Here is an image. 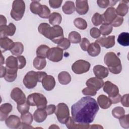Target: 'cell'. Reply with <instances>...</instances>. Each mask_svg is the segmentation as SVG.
<instances>
[{
	"mask_svg": "<svg viewBox=\"0 0 129 129\" xmlns=\"http://www.w3.org/2000/svg\"><path fill=\"white\" fill-rule=\"evenodd\" d=\"M99 109L95 99L84 97L72 106V117L77 123H90L94 120Z\"/></svg>",
	"mask_w": 129,
	"mask_h": 129,
	"instance_id": "obj_1",
	"label": "cell"
},
{
	"mask_svg": "<svg viewBox=\"0 0 129 129\" xmlns=\"http://www.w3.org/2000/svg\"><path fill=\"white\" fill-rule=\"evenodd\" d=\"M38 30L39 33L57 44L64 38L63 29L59 25L51 27L47 23H42L39 25Z\"/></svg>",
	"mask_w": 129,
	"mask_h": 129,
	"instance_id": "obj_2",
	"label": "cell"
},
{
	"mask_svg": "<svg viewBox=\"0 0 129 129\" xmlns=\"http://www.w3.org/2000/svg\"><path fill=\"white\" fill-rule=\"evenodd\" d=\"M104 62L112 74H118L121 72V60L114 52H108L106 53L104 57Z\"/></svg>",
	"mask_w": 129,
	"mask_h": 129,
	"instance_id": "obj_3",
	"label": "cell"
},
{
	"mask_svg": "<svg viewBox=\"0 0 129 129\" xmlns=\"http://www.w3.org/2000/svg\"><path fill=\"white\" fill-rule=\"evenodd\" d=\"M6 74L4 77L6 81L12 82L15 80L17 77V71L18 70V63L17 57L11 55L6 60Z\"/></svg>",
	"mask_w": 129,
	"mask_h": 129,
	"instance_id": "obj_4",
	"label": "cell"
},
{
	"mask_svg": "<svg viewBox=\"0 0 129 129\" xmlns=\"http://www.w3.org/2000/svg\"><path fill=\"white\" fill-rule=\"evenodd\" d=\"M47 75L45 72H35L31 71L28 72L24 76L23 82L25 86L29 89L34 88L38 82H41L44 77Z\"/></svg>",
	"mask_w": 129,
	"mask_h": 129,
	"instance_id": "obj_5",
	"label": "cell"
},
{
	"mask_svg": "<svg viewBox=\"0 0 129 129\" xmlns=\"http://www.w3.org/2000/svg\"><path fill=\"white\" fill-rule=\"evenodd\" d=\"M27 103L30 106H36L37 108L45 109L47 101L46 97L42 94L33 93L29 95L26 99Z\"/></svg>",
	"mask_w": 129,
	"mask_h": 129,
	"instance_id": "obj_6",
	"label": "cell"
},
{
	"mask_svg": "<svg viewBox=\"0 0 129 129\" xmlns=\"http://www.w3.org/2000/svg\"><path fill=\"white\" fill-rule=\"evenodd\" d=\"M25 11V4L22 0H15L13 2L10 13L11 17L16 21H20L23 17Z\"/></svg>",
	"mask_w": 129,
	"mask_h": 129,
	"instance_id": "obj_7",
	"label": "cell"
},
{
	"mask_svg": "<svg viewBox=\"0 0 129 129\" xmlns=\"http://www.w3.org/2000/svg\"><path fill=\"white\" fill-rule=\"evenodd\" d=\"M55 114L60 123L66 124L70 117V111L68 105L64 103H58L56 107Z\"/></svg>",
	"mask_w": 129,
	"mask_h": 129,
	"instance_id": "obj_8",
	"label": "cell"
},
{
	"mask_svg": "<svg viewBox=\"0 0 129 129\" xmlns=\"http://www.w3.org/2000/svg\"><path fill=\"white\" fill-rule=\"evenodd\" d=\"M90 63L86 60L79 59L72 66V70L76 74H82L87 72L90 68Z\"/></svg>",
	"mask_w": 129,
	"mask_h": 129,
	"instance_id": "obj_9",
	"label": "cell"
},
{
	"mask_svg": "<svg viewBox=\"0 0 129 129\" xmlns=\"http://www.w3.org/2000/svg\"><path fill=\"white\" fill-rule=\"evenodd\" d=\"M63 50L58 47L50 48L47 54V58L51 61L58 62L62 59Z\"/></svg>",
	"mask_w": 129,
	"mask_h": 129,
	"instance_id": "obj_10",
	"label": "cell"
},
{
	"mask_svg": "<svg viewBox=\"0 0 129 129\" xmlns=\"http://www.w3.org/2000/svg\"><path fill=\"white\" fill-rule=\"evenodd\" d=\"M11 97L17 104H23L26 102L25 94L23 91L18 87H15L12 90Z\"/></svg>",
	"mask_w": 129,
	"mask_h": 129,
	"instance_id": "obj_11",
	"label": "cell"
},
{
	"mask_svg": "<svg viewBox=\"0 0 129 129\" xmlns=\"http://www.w3.org/2000/svg\"><path fill=\"white\" fill-rule=\"evenodd\" d=\"M103 89L108 95L109 98L113 97L119 94L118 87L109 81L104 83Z\"/></svg>",
	"mask_w": 129,
	"mask_h": 129,
	"instance_id": "obj_12",
	"label": "cell"
},
{
	"mask_svg": "<svg viewBox=\"0 0 129 129\" xmlns=\"http://www.w3.org/2000/svg\"><path fill=\"white\" fill-rule=\"evenodd\" d=\"M99 45L105 48H110L115 45V36L111 35L107 37L103 36L97 39L96 41Z\"/></svg>",
	"mask_w": 129,
	"mask_h": 129,
	"instance_id": "obj_13",
	"label": "cell"
},
{
	"mask_svg": "<svg viewBox=\"0 0 129 129\" xmlns=\"http://www.w3.org/2000/svg\"><path fill=\"white\" fill-rule=\"evenodd\" d=\"M117 16L115 8L113 7H109L102 15L103 22L104 23L111 24Z\"/></svg>",
	"mask_w": 129,
	"mask_h": 129,
	"instance_id": "obj_14",
	"label": "cell"
},
{
	"mask_svg": "<svg viewBox=\"0 0 129 129\" xmlns=\"http://www.w3.org/2000/svg\"><path fill=\"white\" fill-rule=\"evenodd\" d=\"M16 26L15 25L10 23L9 25L0 26V36L1 37H7L8 36H12L16 32Z\"/></svg>",
	"mask_w": 129,
	"mask_h": 129,
	"instance_id": "obj_15",
	"label": "cell"
},
{
	"mask_svg": "<svg viewBox=\"0 0 129 129\" xmlns=\"http://www.w3.org/2000/svg\"><path fill=\"white\" fill-rule=\"evenodd\" d=\"M87 87H90L96 91L99 90L104 85V82L102 79L97 77H92L88 79L86 82Z\"/></svg>",
	"mask_w": 129,
	"mask_h": 129,
	"instance_id": "obj_16",
	"label": "cell"
},
{
	"mask_svg": "<svg viewBox=\"0 0 129 129\" xmlns=\"http://www.w3.org/2000/svg\"><path fill=\"white\" fill-rule=\"evenodd\" d=\"M6 125L11 128H18L21 124L20 118L15 115H11L6 119Z\"/></svg>",
	"mask_w": 129,
	"mask_h": 129,
	"instance_id": "obj_17",
	"label": "cell"
},
{
	"mask_svg": "<svg viewBox=\"0 0 129 129\" xmlns=\"http://www.w3.org/2000/svg\"><path fill=\"white\" fill-rule=\"evenodd\" d=\"M41 83L44 89L48 91L52 90L55 86V79L51 75H47L44 77Z\"/></svg>",
	"mask_w": 129,
	"mask_h": 129,
	"instance_id": "obj_18",
	"label": "cell"
},
{
	"mask_svg": "<svg viewBox=\"0 0 129 129\" xmlns=\"http://www.w3.org/2000/svg\"><path fill=\"white\" fill-rule=\"evenodd\" d=\"M93 72L96 77L103 79L106 78L109 74L108 69L101 65H96L93 68Z\"/></svg>",
	"mask_w": 129,
	"mask_h": 129,
	"instance_id": "obj_19",
	"label": "cell"
},
{
	"mask_svg": "<svg viewBox=\"0 0 129 129\" xmlns=\"http://www.w3.org/2000/svg\"><path fill=\"white\" fill-rule=\"evenodd\" d=\"M75 10L79 15H83L87 14L89 10L88 1L86 0H77L76 1Z\"/></svg>",
	"mask_w": 129,
	"mask_h": 129,
	"instance_id": "obj_20",
	"label": "cell"
},
{
	"mask_svg": "<svg viewBox=\"0 0 129 129\" xmlns=\"http://www.w3.org/2000/svg\"><path fill=\"white\" fill-rule=\"evenodd\" d=\"M14 44L15 42L8 37L0 38L1 50L2 53L7 50H10L13 48Z\"/></svg>",
	"mask_w": 129,
	"mask_h": 129,
	"instance_id": "obj_21",
	"label": "cell"
},
{
	"mask_svg": "<svg viewBox=\"0 0 129 129\" xmlns=\"http://www.w3.org/2000/svg\"><path fill=\"white\" fill-rule=\"evenodd\" d=\"M66 126L69 129H87L90 127L89 123H76L73 120L72 117L69 118L68 120L66 123Z\"/></svg>",
	"mask_w": 129,
	"mask_h": 129,
	"instance_id": "obj_22",
	"label": "cell"
},
{
	"mask_svg": "<svg viewBox=\"0 0 129 129\" xmlns=\"http://www.w3.org/2000/svg\"><path fill=\"white\" fill-rule=\"evenodd\" d=\"M12 105L9 103H4L0 107V120L4 121L8 117L9 114L12 110Z\"/></svg>",
	"mask_w": 129,
	"mask_h": 129,
	"instance_id": "obj_23",
	"label": "cell"
},
{
	"mask_svg": "<svg viewBox=\"0 0 129 129\" xmlns=\"http://www.w3.org/2000/svg\"><path fill=\"white\" fill-rule=\"evenodd\" d=\"M97 103L103 109H108L112 104L111 100L105 95H100L97 98Z\"/></svg>",
	"mask_w": 129,
	"mask_h": 129,
	"instance_id": "obj_24",
	"label": "cell"
},
{
	"mask_svg": "<svg viewBox=\"0 0 129 129\" xmlns=\"http://www.w3.org/2000/svg\"><path fill=\"white\" fill-rule=\"evenodd\" d=\"M33 118L37 122L40 123L44 121L47 116V113L45 109L37 108L33 113Z\"/></svg>",
	"mask_w": 129,
	"mask_h": 129,
	"instance_id": "obj_25",
	"label": "cell"
},
{
	"mask_svg": "<svg viewBox=\"0 0 129 129\" xmlns=\"http://www.w3.org/2000/svg\"><path fill=\"white\" fill-rule=\"evenodd\" d=\"M128 1H121L118 5L116 10V14L119 16H124L128 12V6L127 5Z\"/></svg>",
	"mask_w": 129,
	"mask_h": 129,
	"instance_id": "obj_26",
	"label": "cell"
},
{
	"mask_svg": "<svg viewBox=\"0 0 129 129\" xmlns=\"http://www.w3.org/2000/svg\"><path fill=\"white\" fill-rule=\"evenodd\" d=\"M100 46L96 42L90 43L87 49L88 54L92 57H95L98 55L100 54Z\"/></svg>",
	"mask_w": 129,
	"mask_h": 129,
	"instance_id": "obj_27",
	"label": "cell"
},
{
	"mask_svg": "<svg viewBox=\"0 0 129 129\" xmlns=\"http://www.w3.org/2000/svg\"><path fill=\"white\" fill-rule=\"evenodd\" d=\"M58 80L60 84L66 85L70 83L71 81V76L68 72L62 71L58 74Z\"/></svg>",
	"mask_w": 129,
	"mask_h": 129,
	"instance_id": "obj_28",
	"label": "cell"
},
{
	"mask_svg": "<svg viewBox=\"0 0 129 129\" xmlns=\"http://www.w3.org/2000/svg\"><path fill=\"white\" fill-rule=\"evenodd\" d=\"M48 19L49 23L54 26L60 24L62 17L60 14L57 12H53L50 14Z\"/></svg>",
	"mask_w": 129,
	"mask_h": 129,
	"instance_id": "obj_29",
	"label": "cell"
},
{
	"mask_svg": "<svg viewBox=\"0 0 129 129\" xmlns=\"http://www.w3.org/2000/svg\"><path fill=\"white\" fill-rule=\"evenodd\" d=\"M30 9L32 13L39 15L42 12V5L38 1H33L30 4Z\"/></svg>",
	"mask_w": 129,
	"mask_h": 129,
	"instance_id": "obj_30",
	"label": "cell"
},
{
	"mask_svg": "<svg viewBox=\"0 0 129 129\" xmlns=\"http://www.w3.org/2000/svg\"><path fill=\"white\" fill-rule=\"evenodd\" d=\"M63 12L67 15H70L73 13L75 11V7L74 3L72 1H67L63 5L62 8Z\"/></svg>",
	"mask_w": 129,
	"mask_h": 129,
	"instance_id": "obj_31",
	"label": "cell"
},
{
	"mask_svg": "<svg viewBox=\"0 0 129 129\" xmlns=\"http://www.w3.org/2000/svg\"><path fill=\"white\" fill-rule=\"evenodd\" d=\"M24 51L23 44L20 42H15V44L12 49L10 50L11 53L15 56L21 55Z\"/></svg>",
	"mask_w": 129,
	"mask_h": 129,
	"instance_id": "obj_32",
	"label": "cell"
},
{
	"mask_svg": "<svg viewBox=\"0 0 129 129\" xmlns=\"http://www.w3.org/2000/svg\"><path fill=\"white\" fill-rule=\"evenodd\" d=\"M118 43L123 46L129 45V34L127 32H122L118 36Z\"/></svg>",
	"mask_w": 129,
	"mask_h": 129,
	"instance_id": "obj_33",
	"label": "cell"
},
{
	"mask_svg": "<svg viewBox=\"0 0 129 129\" xmlns=\"http://www.w3.org/2000/svg\"><path fill=\"white\" fill-rule=\"evenodd\" d=\"M49 47L46 45H40L39 46L36 50V55L37 57L45 58L47 57V54Z\"/></svg>",
	"mask_w": 129,
	"mask_h": 129,
	"instance_id": "obj_34",
	"label": "cell"
},
{
	"mask_svg": "<svg viewBox=\"0 0 129 129\" xmlns=\"http://www.w3.org/2000/svg\"><path fill=\"white\" fill-rule=\"evenodd\" d=\"M33 66L35 68L38 70H41L44 69L46 65V61L45 58L36 57L33 60Z\"/></svg>",
	"mask_w": 129,
	"mask_h": 129,
	"instance_id": "obj_35",
	"label": "cell"
},
{
	"mask_svg": "<svg viewBox=\"0 0 129 129\" xmlns=\"http://www.w3.org/2000/svg\"><path fill=\"white\" fill-rule=\"evenodd\" d=\"M68 39L72 43H79L81 41V36L80 34L76 31L71 32L68 36Z\"/></svg>",
	"mask_w": 129,
	"mask_h": 129,
	"instance_id": "obj_36",
	"label": "cell"
},
{
	"mask_svg": "<svg viewBox=\"0 0 129 129\" xmlns=\"http://www.w3.org/2000/svg\"><path fill=\"white\" fill-rule=\"evenodd\" d=\"M112 26L111 24L103 23L100 27L99 30L102 35L106 36L112 32Z\"/></svg>",
	"mask_w": 129,
	"mask_h": 129,
	"instance_id": "obj_37",
	"label": "cell"
},
{
	"mask_svg": "<svg viewBox=\"0 0 129 129\" xmlns=\"http://www.w3.org/2000/svg\"><path fill=\"white\" fill-rule=\"evenodd\" d=\"M74 24L76 27L80 30H85L87 27V23L81 18H77L74 21Z\"/></svg>",
	"mask_w": 129,
	"mask_h": 129,
	"instance_id": "obj_38",
	"label": "cell"
},
{
	"mask_svg": "<svg viewBox=\"0 0 129 129\" xmlns=\"http://www.w3.org/2000/svg\"><path fill=\"white\" fill-rule=\"evenodd\" d=\"M125 114V110L120 106L114 107L112 110V115L116 118H120Z\"/></svg>",
	"mask_w": 129,
	"mask_h": 129,
	"instance_id": "obj_39",
	"label": "cell"
},
{
	"mask_svg": "<svg viewBox=\"0 0 129 129\" xmlns=\"http://www.w3.org/2000/svg\"><path fill=\"white\" fill-rule=\"evenodd\" d=\"M21 119L22 122L28 125H30L33 119V116L29 112H26L21 115Z\"/></svg>",
	"mask_w": 129,
	"mask_h": 129,
	"instance_id": "obj_40",
	"label": "cell"
},
{
	"mask_svg": "<svg viewBox=\"0 0 129 129\" xmlns=\"http://www.w3.org/2000/svg\"><path fill=\"white\" fill-rule=\"evenodd\" d=\"M93 24L95 26H98L102 23V15L98 13H95L91 19Z\"/></svg>",
	"mask_w": 129,
	"mask_h": 129,
	"instance_id": "obj_41",
	"label": "cell"
},
{
	"mask_svg": "<svg viewBox=\"0 0 129 129\" xmlns=\"http://www.w3.org/2000/svg\"><path fill=\"white\" fill-rule=\"evenodd\" d=\"M17 108L18 111L21 114H23L29 112L30 109V105L26 102L24 103L21 104H17Z\"/></svg>",
	"mask_w": 129,
	"mask_h": 129,
	"instance_id": "obj_42",
	"label": "cell"
},
{
	"mask_svg": "<svg viewBox=\"0 0 129 129\" xmlns=\"http://www.w3.org/2000/svg\"><path fill=\"white\" fill-rule=\"evenodd\" d=\"M120 125L124 128H128L129 127L128 122V114L124 115L121 117L119 118Z\"/></svg>",
	"mask_w": 129,
	"mask_h": 129,
	"instance_id": "obj_43",
	"label": "cell"
},
{
	"mask_svg": "<svg viewBox=\"0 0 129 129\" xmlns=\"http://www.w3.org/2000/svg\"><path fill=\"white\" fill-rule=\"evenodd\" d=\"M50 15V10L46 5H42V10L41 13L38 15L40 17L43 19L49 18Z\"/></svg>",
	"mask_w": 129,
	"mask_h": 129,
	"instance_id": "obj_44",
	"label": "cell"
},
{
	"mask_svg": "<svg viewBox=\"0 0 129 129\" xmlns=\"http://www.w3.org/2000/svg\"><path fill=\"white\" fill-rule=\"evenodd\" d=\"M71 43L68 39L64 38L61 42L57 44V47L61 48L62 50H67L70 46Z\"/></svg>",
	"mask_w": 129,
	"mask_h": 129,
	"instance_id": "obj_45",
	"label": "cell"
},
{
	"mask_svg": "<svg viewBox=\"0 0 129 129\" xmlns=\"http://www.w3.org/2000/svg\"><path fill=\"white\" fill-rule=\"evenodd\" d=\"M82 92L83 93V95H86V96H95L96 94L97 93V91H96L95 90L87 87L84 89H83L82 91Z\"/></svg>",
	"mask_w": 129,
	"mask_h": 129,
	"instance_id": "obj_46",
	"label": "cell"
},
{
	"mask_svg": "<svg viewBox=\"0 0 129 129\" xmlns=\"http://www.w3.org/2000/svg\"><path fill=\"white\" fill-rule=\"evenodd\" d=\"M90 42L86 38H83L80 43V46L82 49L85 51H87L88 48L90 45Z\"/></svg>",
	"mask_w": 129,
	"mask_h": 129,
	"instance_id": "obj_47",
	"label": "cell"
},
{
	"mask_svg": "<svg viewBox=\"0 0 129 129\" xmlns=\"http://www.w3.org/2000/svg\"><path fill=\"white\" fill-rule=\"evenodd\" d=\"M18 63V69H23L26 64V60L25 57L23 55H19L17 57Z\"/></svg>",
	"mask_w": 129,
	"mask_h": 129,
	"instance_id": "obj_48",
	"label": "cell"
},
{
	"mask_svg": "<svg viewBox=\"0 0 129 129\" xmlns=\"http://www.w3.org/2000/svg\"><path fill=\"white\" fill-rule=\"evenodd\" d=\"M123 22V18L122 17L117 16L115 19L113 21V22L111 23V25L113 27H117L120 26Z\"/></svg>",
	"mask_w": 129,
	"mask_h": 129,
	"instance_id": "obj_49",
	"label": "cell"
},
{
	"mask_svg": "<svg viewBox=\"0 0 129 129\" xmlns=\"http://www.w3.org/2000/svg\"><path fill=\"white\" fill-rule=\"evenodd\" d=\"M90 35L92 37L97 39L101 35V32L99 29L96 28V27H93L90 29Z\"/></svg>",
	"mask_w": 129,
	"mask_h": 129,
	"instance_id": "obj_50",
	"label": "cell"
},
{
	"mask_svg": "<svg viewBox=\"0 0 129 129\" xmlns=\"http://www.w3.org/2000/svg\"><path fill=\"white\" fill-rule=\"evenodd\" d=\"M62 1L61 0H49V4L50 7L53 9L59 8L61 5Z\"/></svg>",
	"mask_w": 129,
	"mask_h": 129,
	"instance_id": "obj_51",
	"label": "cell"
},
{
	"mask_svg": "<svg viewBox=\"0 0 129 129\" xmlns=\"http://www.w3.org/2000/svg\"><path fill=\"white\" fill-rule=\"evenodd\" d=\"M45 109L47 113V115H51L55 111L56 106L54 104H50L46 106Z\"/></svg>",
	"mask_w": 129,
	"mask_h": 129,
	"instance_id": "obj_52",
	"label": "cell"
},
{
	"mask_svg": "<svg viewBox=\"0 0 129 129\" xmlns=\"http://www.w3.org/2000/svg\"><path fill=\"white\" fill-rule=\"evenodd\" d=\"M97 3L98 6L101 8H106L109 5V1L108 0H98Z\"/></svg>",
	"mask_w": 129,
	"mask_h": 129,
	"instance_id": "obj_53",
	"label": "cell"
},
{
	"mask_svg": "<svg viewBox=\"0 0 129 129\" xmlns=\"http://www.w3.org/2000/svg\"><path fill=\"white\" fill-rule=\"evenodd\" d=\"M121 102L122 105L126 107H128L129 106L128 105V94H126L123 96H121Z\"/></svg>",
	"mask_w": 129,
	"mask_h": 129,
	"instance_id": "obj_54",
	"label": "cell"
},
{
	"mask_svg": "<svg viewBox=\"0 0 129 129\" xmlns=\"http://www.w3.org/2000/svg\"><path fill=\"white\" fill-rule=\"evenodd\" d=\"M109 98L111 100V101L112 103L116 104V103H118L120 102L121 99V96L120 94H118L116 96H115L113 97Z\"/></svg>",
	"mask_w": 129,
	"mask_h": 129,
	"instance_id": "obj_55",
	"label": "cell"
},
{
	"mask_svg": "<svg viewBox=\"0 0 129 129\" xmlns=\"http://www.w3.org/2000/svg\"><path fill=\"white\" fill-rule=\"evenodd\" d=\"M0 26H3V25H6L7 24V19L6 17L2 15H0Z\"/></svg>",
	"mask_w": 129,
	"mask_h": 129,
	"instance_id": "obj_56",
	"label": "cell"
},
{
	"mask_svg": "<svg viewBox=\"0 0 129 129\" xmlns=\"http://www.w3.org/2000/svg\"><path fill=\"white\" fill-rule=\"evenodd\" d=\"M6 74V67H3L2 65H1V78L4 77Z\"/></svg>",
	"mask_w": 129,
	"mask_h": 129,
	"instance_id": "obj_57",
	"label": "cell"
},
{
	"mask_svg": "<svg viewBox=\"0 0 129 129\" xmlns=\"http://www.w3.org/2000/svg\"><path fill=\"white\" fill-rule=\"evenodd\" d=\"M103 128V127L99 124H92L90 127L89 128Z\"/></svg>",
	"mask_w": 129,
	"mask_h": 129,
	"instance_id": "obj_58",
	"label": "cell"
},
{
	"mask_svg": "<svg viewBox=\"0 0 129 129\" xmlns=\"http://www.w3.org/2000/svg\"><path fill=\"white\" fill-rule=\"evenodd\" d=\"M117 2V1H109V5H110V6H111V7L114 6Z\"/></svg>",
	"mask_w": 129,
	"mask_h": 129,
	"instance_id": "obj_59",
	"label": "cell"
},
{
	"mask_svg": "<svg viewBox=\"0 0 129 129\" xmlns=\"http://www.w3.org/2000/svg\"><path fill=\"white\" fill-rule=\"evenodd\" d=\"M5 63V61H4V58L3 56V54H2V55H1V65H2L3 63Z\"/></svg>",
	"mask_w": 129,
	"mask_h": 129,
	"instance_id": "obj_60",
	"label": "cell"
},
{
	"mask_svg": "<svg viewBox=\"0 0 129 129\" xmlns=\"http://www.w3.org/2000/svg\"><path fill=\"white\" fill-rule=\"evenodd\" d=\"M49 128H59V127L56 126L55 124H52L50 126H49Z\"/></svg>",
	"mask_w": 129,
	"mask_h": 129,
	"instance_id": "obj_61",
	"label": "cell"
}]
</instances>
